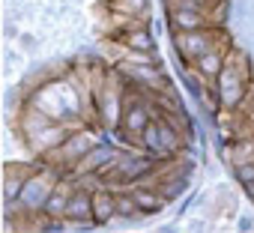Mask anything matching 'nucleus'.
I'll return each mask as SVG.
<instances>
[{
	"mask_svg": "<svg viewBox=\"0 0 254 233\" xmlns=\"http://www.w3.org/2000/svg\"><path fill=\"white\" fill-rule=\"evenodd\" d=\"M212 84H215V96H218L221 108H227V111L239 108L245 93H248V63H245V57L230 51L227 60H224V69L218 72V78Z\"/></svg>",
	"mask_w": 254,
	"mask_h": 233,
	"instance_id": "obj_1",
	"label": "nucleus"
},
{
	"mask_svg": "<svg viewBox=\"0 0 254 233\" xmlns=\"http://www.w3.org/2000/svg\"><path fill=\"white\" fill-rule=\"evenodd\" d=\"M141 144L153 156H174L183 147V135H180L177 123H171L168 116H159V120H153L147 126V132L141 135Z\"/></svg>",
	"mask_w": 254,
	"mask_h": 233,
	"instance_id": "obj_2",
	"label": "nucleus"
},
{
	"mask_svg": "<svg viewBox=\"0 0 254 233\" xmlns=\"http://www.w3.org/2000/svg\"><path fill=\"white\" fill-rule=\"evenodd\" d=\"M174 42H177L180 54L194 63L200 54H206L209 48H215V45H221V42H227V39L221 36V30L203 27V30H177V33H174Z\"/></svg>",
	"mask_w": 254,
	"mask_h": 233,
	"instance_id": "obj_3",
	"label": "nucleus"
},
{
	"mask_svg": "<svg viewBox=\"0 0 254 233\" xmlns=\"http://www.w3.org/2000/svg\"><path fill=\"white\" fill-rule=\"evenodd\" d=\"M54 185H57V174H51V171H33L27 176L21 194H18L21 197V206L24 209H42Z\"/></svg>",
	"mask_w": 254,
	"mask_h": 233,
	"instance_id": "obj_4",
	"label": "nucleus"
},
{
	"mask_svg": "<svg viewBox=\"0 0 254 233\" xmlns=\"http://www.w3.org/2000/svg\"><path fill=\"white\" fill-rule=\"evenodd\" d=\"M93 147H96V138H93L90 132H84V129H72V132H69V138L54 150V156L60 159V165H63V168H69V165H75V168H78V165L87 159V153H90Z\"/></svg>",
	"mask_w": 254,
	"mask_h": 233,
	"instance_id": "obj_5",
	"label": "nucleus"
},
{
	"mask_svg": "<svg viewBox=\"0 0 254 233\" xmlns=\"http://www.w3.org/2000/svg\"><path fill=\"white\" fill-rule=\"evenodd\" d=\"M150 123H153V116H150V111H147L144 102H129V105H126L120 126L126 129V135H129V138H138L141 141V135L147 132Z\"/></svg>",
	"mask_w": 254,
	"mask_h": 233,
	"instance_id": "obj_6",
	"label": "nucleus"
},
{
	"mask_svg": "<svg viewBox=\"0 0 254 233\" xmlns=\"http://www.w3.org/2000/svg\"><path fill=\"white\" fill-rule=\"evenodd\" d=\"M212 15L203 9H191V6H171V24L174 30H203L212 27Z\"/></svg>",
	"mask_w": 254,
	"mask_h": 233,
	"instance_id": "obj_7",
	"label": "nucleus"
},
{
	"mask_svg": "<svg viewBox=\"0 0 254 233\" xmlns=\"http://www.w3.org/2000/svg\"><path fill=\"white\" fill-rule=\"evenodd\" d=\"M227 42H221V45H215V48H209L206 54H200L191 66H194V72L203 78V81H215L218 78V72L224 69V60H227Z\"/></svg>",
	"mask_w": 254,
	"mask_h": 233,
	"instance_id": "obj_8",
	"label": "nucleus"
},
{
	"mask_svg": "<svg viewBox=\"0 0 254 233\" xmlns=\"http://www.w3.org/2000/svg\"><path fill=\"white\" fill-rule=\"evenodd\" d=\"M63 218H69V221H93V194L84 191V188H75Z\"/></svg>",
	"mask_w": 254,
	"mask_h": 233,
	"instance_id": "obj_9",
	"label": "nucleus"
},
{
	"mask_svg": "<svg viewBox=\"0 0 254 233\" xmlns=\"http://www.w3.org/2000/svg\"><path fill=\"white\" fill-rule=\"evenodd\" d=\"M72 191H75V188H72V182L57 179V185L51 188V194H48V200H45L42 212H48V215H66V206H69Z\"/></svg>",
	"mask_w": 254,
	"mask_h": 233,
	"instance_id": "obj_10",
	"label": "nucleus"
},
{
	"mask_svg": "<svg viewBox=\"0 0 254 233\" xmlns=\"http://www.w3.org/2000/svg\"><path fill=\"white\" fill-rule=\"evenodd\" d=\"M111 218H117V194L108 191V188L93 191V221L105 224V221H111Z\"/></svg>",
	"mask_w": 254,
	"mask_h": 233,
	"instance_id": "obj_11",
	"label": "nucleus"
},
{
	"mask_svg": "<svg viewBox=\"0 0 254 233\" xmlns=\"http://www.w3.org/2000/svg\"><path fill=\"white\" fill-rule=\"evenodd\" d=\"M132 197L141 212H159L165 206V194L159 188H132Z\"/></svg>",
	"mask_w": 254,
	"mask_h": 233,
	"instance_id": "obj_12",
	"label": "nucleus"
},
{
	"mask_svg": "<svg viewBox=\"0 0 254 233\" xmlns=\"http://www.w3.org/2000/svg\"><path fill=\"white\" fill-rule=\"evenodd\" d=\"M120 45L129 48V51H153V39L144 27H129L120 36Z\"/></svg>",
	"mask_w": 254,
	"mask_h": 233,
	"instance_id": "obj_13",
	"label": "nucleus"
},
{
	"mask_svg": "<svg viewBox=\"0 0 254 233\" xmlns=\"http://www.w3.org/2000/svg\"><path fill=\"white\" fill-rule=\"evenodd\" d=\"M114 12L126 15V18H138L141 12H147V0H114Z\"/></svg>",
	"mask_w": 254,
	"mask_h": 233,
	"instance_id": "obj_14",
	"label": "nucleus"
},
{
	"mask_svg": "<svg viewBox=\"0 0 254 233\" xmlns=\"http://www.w3.org/2000/svg\"><path fill=\"white\" fill-rule=\"evenodd\" d=\"M171 6H191V9H203L215 18V9H221V0H171Z\"/></svg>",
	"mask_w": 254,
	"mask_h": 233,
	"instance_id": "obj_15",
	"label": "nucleus"
},
{
	"mask_svg": "<svg viewBox=\"0 0 254 233\" xmlns=\"http://www.w3.org/2000/svg\"><path fill=\"white\" fill-rule=\"evenodd\" d=\"M138 212H141V209H138L132 191H129V194H117V218H132V215H138Z\"/></svg>",
	"mask_w": 254,
	"mask_h": 233,
	"instance_id": "obj_16",
	"label": "nucleus"
},
{
	"mask_svg": "<svg viewBox=\"0 0 254 233\" xmlns=\"http://www.w3.org/2000/svg\"><path fill=\"white\" fill-rule=\"evenodd\" d=\"M239 108H242V111H245V114L251 116V120H254V87H251V90L245 93V99H242V105H239Z\"/></svg>",
	"mask_w": 254,
	"mask_h": 233,
	"instance_id": "obj_17",
	"label": "nucleus"
}]
</instances>
